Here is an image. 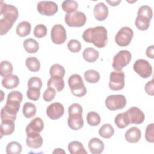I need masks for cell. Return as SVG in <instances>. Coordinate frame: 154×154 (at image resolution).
<instances>
[{
    "instance_id": "obj_1",
    "label": "cell",
    "mask_w": 154,
    "mask_h": 154,
    "mask_svg": "<svg viewBox=\"0 0 154 154\" xmlns=\"http://www.w3.org/2000/svg\"><path fill=\"white\" fill-rule=\"evenodd\" d=\"M19 16L17 8L13 5L7 4L3 1L0 4V35L8 32L16 21Z\"/></svg>"
},
{
    "instance_id": "obj_2",
    "label": "cell",
    "mask_w": 154,
    "mask_h": 154,
    "mask_svg": "<svg viewBox=\"0 0 154 154\" xmlns=\"http://www.w3.org/2000/svg\"><path fill=\"white\" fill-rule=\"evenodd\" d=\"M82 37L85 42L93 43L99 48L105 47L108 42L107 30L103 26L87 28L84 31Z\"/></svg>"
},
{
    "instance_id": "obj_3",
    "label": "cell",
    "mask_w": 154,
    "mask_h": 154,
    "mask_svg": "<svg viewBox=\"0 0 154 154\" xmlns=\"http://www.w3.org/2000/svg\"><path fill=\"white\" fill-rule=\"evenodd\" d=\"M68 84L72 93L76 97H81L87 93L86 87L81 76L78 74L72 75L68 79Z\"/></svg>"
},
{
    "instance_id": "obj_4",
    "label": "cell",
    "mask_w": 154,
    "mask_h": 154,
    "mask_svg": "<svg viewBox=\"0 0 154 154\" xmlns=\"http://www.w3.org/2000/svg\"><path fill=\"white\" fill-rule=\"evenodd\" d=\"M131 53L127 50L119 51L113 58L112 66L115 70H122L131 61Z\"/></svg>"
},
{
    "instance_id": "obj_5",
    "label": "cell",
    "mask_w": 154,
    "mask_h": 154,
    "mask_svg": "<svg viewBox=\"0 0 154 154\" xmlns=\"http://www.w3.org/2000/svg\"><path fill=\"white\" fill-rule=\"evenodd\" d=\"M106 108L111 111L123 109L126 105V99L123 94H112L108 96L105 102Z\"/></svg>"
},
{
    "instance_id": "obj_6",
    "label": "cell",
    "mask_w": 154,
    "mask_h": 154,
    "mask_svg": "<svg viewBox=\"0 0 154 154\" xmlns=\"http://www.w3.org/2000/svg\"><path fill=\"white\" fill-rule=\"evenodd\" d=\"M66 23L70 27H81L86 22L85 14L80 11L66 14L64 17Z\"/></svg>"
},
{
    "instance_id": "obj_7",
    "label": "cell",
    "mask_w": 154,
    "mask_h": 154,
    "mask_svg": "<svg viewBox=\"0 0 154 154\" xmlns=\"http://www.w3.org/2000/svg\"><path fill=\"white\" fill-rule=\"evenodd\" d=\"M133 35L134 32L131 28L123 26L116 34L115 42L120 46H127L131 42Z\"/></svg>"
},
{
    "instance_id": "obj_8",
    "label": "cell",
    "mask_w": 154,
    "mask_h": 154,
    "mask_svg": "<svg viewBox=\"0 0 154 154\" xmlns=\"http://www.w3.org/2000/svg\"><path fill=\"white\" fill-rule=\"evenodd\" d=\"M125 73L122 70H114L109 75V87L113 91H119L125 86Z\"/></svg>"
},
{
    "instance_id": "obj_9",
    "label": "cell",
    "mask_w": 154,
    "mask_h": 154,
    "mask_svg": "<svg viewBox=\"0 0 154 154\" xmlns=\"http://www.w3.org/2000/svg\"><path fill=\"white\" fill-rule=\"evenodd\" d=\"M134 70L143 78H147L152 74L151 64L146 60L138 59L133 65Z\"/></svg>"
},
{
    "instance_id": "obj_10",
    "label": "cell",
    "mask_w": 154,
    "mask_h": 154,
    "mask_svg": "<svg viewBox=\"0 0 154 154\" xmlns=\"http://www.w3.org/2000/svg\"><path fill=\"white\" fill-rule=\"evenodd\" d=\"M51 37L52 42L56 45L64 43L67 38V34L65 28L60 25H55L51 29Z\"/></svg>"
},
{
    "instance_id": "obj_11",
    "label": "cell",
    "mask_w": 154,
    "mask_h": 154,
    "mask_svg": "<svg viewBox=\"0 0 154 154\" xmlns=\"http://www.w3.org/2000/svg\"><path fill=\"white\" fill-rule=\"evenodd\" d=\"M37 9L40 14L51 16L57 12L58 7L57 4L53 1H43L37 4Z\"/></svg>"
},
{
    "instance_id": "obj_12",
    "label": "cell",
    "mask_w": 154,
    "mask_h": 154,
    "mask_svg": "<svg viewBox=\"0 0 154 154\" xmlns=\"http://www.w3.org/2000/svg\"><path fill=\"white\" fill-rule=\"evenodd\" d=\"M125 112L128 117L129 123L131 124L139 125L142 123L144 120V114L138 107H131L128 109Z\"/></svg>"
},
{
    "instance_id": "obj_13",
    "label": "cell",
    "mask_w": 154,
    "mask_h": 154,
    "mask_svg": "<svg viewBox=\"0 0 154 154\" xmlns=\"http://www.w3.org/2000/svg\"><path fill=\"white\" fill-rule=\"evenodd\" d=\"M64 113V108L60 102H54L46 108V114L52 120H57L61 117Z\"/></svg>"
},
{
    "instance_id": "obj_14",
    "label": "cell",
    "mask_w": 154,
    "mask_h": 154,
    "mask_svg": "<svg viewBox=\"0 0 154 154\" xmlns=\"http://www.w3.org/2000/svg\"><path fill=\"white\" fill-rule=\"evenodd\" d=\"M44 128V123L43 120L40 117H35L32 119L26 128V133L40 134Z\"/></svg>"
},
{
    "instance_id": "obj_15",
    "label": "cell",
    "mask_w": 154,
    "mask_h": 154,
    "mask_svg": "<svg viewBox=\"0 0 154 154\" xmlns=\"http://www.w3.org/2000/svg\"><path fill=\"white\" fill-rule=\"evenodd\" d=\"M69 127L73 130H79L84 126L82 114L76 113L69 114L67 119Z\"/></svg>"
},
{
    "instance_id": "obj_16",
    "label": "cell",
    "mask_w": 154,
    "mask_h": 154,
    "mask_svg": "<svg viewBox=\"0 0 154 154\" xmlns=\"http://www.w3.org/2000/svg\"><path fill=\"white\" fill-rule=\"evenodd\" d=\"M93 14L96 20L103 21L108 17V8L103 2H99L95 5L93 9Z\"/></svg>"
},
{
    "instance_id": "obj_17",
    "label": "cell",
    "mask_w": 154,
    "mask_h": 154,
    "mask_svg": "<svg viewBox=\"0 0 154 154\" xmlns=\"http://www.w3.org/2000/svg\"><path fill=\"white\" fill-rule=\"evenodd\" d=\"M26 140V145L32 149H38L43 144V138L40 134H27Z\"/></svg>"
},
{
    "instance_id": "obj_18",
    "label": "cell",
    "mask_w": 154,
    "mask_h": 154,
    "mask_svg": "<svg viewBox=\"0 0 154 154\" xmlns=\"http://www.w3.org/2000/svg\"><path fill=\"white\" fill-rule=\"evenodd\" d=\"M141 132L137 127H132L129 128L125 134V140L131 143H137L141 138Z\"/></svg>"
},
{
    "instance_id": "obj_19",
    "label": "cell",
    "mask_w": 154,
    "mask_h": 154,
    "mask_svg": "<svg viewBox=\"0 0 154 154\" xmlns=\"http://www.w3.org/2000/svg\"><path fill=\"white\" fill-rule=\"evenodd\" d=\"M88 149L93 154L101 153L105 148L104 143L98 138H93L88 142Z\"/></svg>"
},
{
    "instance_id": "obj_20",
    "label": "cell",
    "mask_w": 154,
    "mask_h": 154,
    "mask_svg": "<svg viewBox=\"0 0 154 154\" xmlns=\"http://www.w3.org/2000/svg\"><path fill=\"white\" fill-rule=\"evenodd\" d=\"M14 121L11 120H3L1 123L0 133L1 138L4 135H9L14 131Z\"/></svg>"
},
{
    "instance_id": "obj_21",
    "label": "cell",
    "mask_w": 154,
    "mask_h": 154,
    "mask_svg": "<svg viewBox=\"0 0 154 154\" xmlns=\"http://www.w3.org/2000/svg\"><path fill=\"white\" fill-rule=\"evenodd\" d=\"M19 84V79L16 75H10L4 77L2 80V86L7 89H13Z\"/></svg>"
},
{
    "instance_id": "obj_22",
    "label": "cell",
    "mask_w": 154,
    "mask_h": 154,
    "mask_svg": "<svg viewBox=\"0 0 154 154\" xmlns=\"http://www.w3.org/2000/svg\"><path fill=\"white\" fill-rule=\"evenodd\" d=\"M99 52L93 48H85L82 53L84 59L88 63L95 62L99 58Z\"/></svg>"
},
{
    "instance_id": "obj_23",
    "label": "cell",
    "mask_w": 154,
    "mask_h": 154,
    "mask_svg": "<svg viewBox=\"0 0 154 154\" xmlns=\"http://www.w3.org/2000/svg\"><path fill=\"white\" fill-rule=\"evenodd\" d=\"M68 150L71 154H87L82 144L78 141H73L68 144Z\"/></svg>"
},
{
    "instance_id": "obj_24",
    "label": "cell",
    "mask_w": 154,
    "mask_h": 154,
    "mask_svg": "<svg viewBox=\"0 0 154 154\" xmlns=\"http://www.w3.org/2000/svg\"><path fill=\"white\" fill-rule=\"evenodd\" d=\"M23 46L25 50L29 54L36 53L39 49V43L32 38L26 39L23 42Z\"/></svg>"
},
{
    "instance_id": "obj_25",
    "label": "cell",
    "mask_w": 154,
    "mask_h": 154,
    "mask_svg": "<svg viewBox=\"0 0 154 154\" xmlns=\"http://www.w3.org/2000/svg\"><path fill=\"white\" fill-rule=\"evenodd\" d=\"M16 33L20 37H25L29 35L31 31V25L27 21H22L16 27Z\"/></svg>"
},
{
    "instance_id": "obj_26",
    "label": "cell",
    "mask_w": 154,
    "mask_h": 154,
    "mask_svg": "<svg viewBox=\"0 0 154 154\" xmlns=\"http://www.w3.org/2000/svg\"><path fill=\"white\" fill-rule=\"evenodd\" d=\"M47 85L48 87L55 89L57 92H60L64 88V81L63 78L51 77L48 81Z\"/></svg>"
},
{
    "instance_id": "obj_27",
    "label": "cell",
    "mask_w": 154,
    "mask_h": 154,
    "mask_svg": "<svg viewBox=\"0 0 154 154\" xmlns=\"http://www.w3.org/2000/svg\"><path fill=\"white\" fill-rule=\"evenodd\" d=\"M114 123L119 128H124L128 126L130 123L126 113L122 112L118 114L114 119Z\"/></svg>"
},
{
    "instance_id": "obj_28",
    "label": "cell",
    "mask_w": 154,
    "mask_h": 154,
    "mask_svg": "<svg viewBox=\"0 0 154 154\" xmlns=\"http://www.w3.org/2000/svg\"><path fill=\"white\" fill-rule=\"evenodd\" d=\"M25 64L28 69L32 72H37L40 69V63L39 60L34 57H28L26 59Z\"/></svg>"
},
{
    "instance_id": "obj_29",
    "label": "cell",
    "mask_w": 154,
    "mask_h": 154,
    "mask_svg": "<svg viewBox=\"0 0 154 154\" xmlns=\"http://www.w3.org/2000/svg\"><path fill=\"white\" fill-rule=\"evenodd\" d=\"M51 76L52 78H63L65 75V69L64 67L59 64H53L49 70Z\"/></svg>"
},
{
    "instance_id": "obj_30",
    "label": "cell",
    "mask_w": 154,
    "mask_h": 154,
    "mask_svg": "<svg viewBox=\"0 0 154 154\" xmlns=\"http://www.w3.org/2000/svg\"><path fill=\"white\" fill-rule=\"evenodd\" d=\"M61 7L63 11L67 13V14L72 13L76 11L78 8V4L73 0H66L62 2Z\"/></svg>"
},
{
    "instance_id": "obj_31",
    "label": "cell",
    "mask_w": 154,
    "mask_h": 154,
    "mask_svg": "<svg viewBox=\"0 0 154 154\" xmlns=\"http://www.w3.org/2000/svg\"><path fill=\"white\" fill-rule=\"evenodd\" d=\"M114 133V129L113 127L109 123L103 125L99 130V134L100 137L104 138H111Z\"/></svg>"
},
{
    "instance_id": "obj_32",
    "label": "cell",
    "mask_w": 154,
    "mask_h": 154,
    "mask_svg": "<svg viewBox=\"0 0 154 154\" xmlns=\"http://www.w3.org/2000/svg\"><path fill=\"white\" fill-rule=\"evenodd\" d=\"M36 107L35 105L31 102H26L22 108V112L26 118L30 119L34 117L36 114Z\"/></svg>"
},
{
    "instance_id": "obj_33",
    "label": "cell",
    "mask_w": 154,
    "mask_h": 154,
    "mask_svg": "<svg viewBox=\"0 0 154 154\" xmlns=\"http://www.w3.org/2000/svg\"><path fill=\"white\" fill-rule=\"evenodd\" d=\"M100 74L95 70L90 69L84 73V79L88 83H96L100 79Z\"/></svg>"
},
{
    "instance_id": "obj_34",
    "label": "cell",
    "mask_w": 154,
    "mask_h": 154,
    "mask_svg": "<svg viewBox=\"0 0 154 154\" xmlns=\"http://www.w3.org/2000/svg\"><path fill=\"white\" fill-rule=\"evenodd\" d=\"M150 20L144 16H137L135 21L136 27L141 31L147 30L150 26Z\"/></svg>"
},
{
    "instance_id": "obj_35",
    "label": "cell",
    "mask_w": 154,
    "mask_h": 154,
    "mask_svg": "<svg viewBox=\"0 0 154 154\" xmlns=\"http://www.w3.org/2000/svg\"><path fill=\"white\" fill-rule=\"evenodd\" d=\"M13 65L8 61H3L0 64V74L1 76L5 77L12 74Z\"/></svg>"
},
{
    "instance_id": "obj_36",
    "label": "cell",
    "mask_w": 154,
    "mask_h": 154,
    "mask_svg": "<svg viewBox=\"0 0 154 154\" xmlns=\"http://www.w3.org/2000/svg\"><path fill=\"white\" fill-rule=\"evenodd\" d=\"M22 146L17 141L10 142L6 147V153L7 154H19L22 152Z\"/></svg>"
},
{
    "instance_id": "obj_37",
    "label": "cell",
    "mask_w": 154,
    "mask_h": 154,
    "mask_svg": "<svg viewBox=\"0 0 154 154\" xmlns=\"http://www.w3.org/2000/svg\"><path fill=\"white\" fill-rule=\"evenodd\" d=\"M88 124L92 126H96L100 123V117L98 113L94 111L89 112L86 117Z\"/></svg>"
},
{
    "instance_id": "obj_38",
    "label": "cell",
    "mask_w": 154,
    "mask_h": 154,
    "mask_svg": "<svg viewBox=\"0 0 154 154\" xmlns=\"http://www.w3.org/2000/svg\"><path fill=\"white\" fill-rule=\"evenodd\" d=\"M137 16L146 17L151 20L153 16V11L149 6L143 5L139 8Z\"/></svg>"
},
{
    "instance_id": "obj_39",
    "label": "cell",
    "mask_w": 154,
    "mask_h": 154,
    "mask_svg": "<svg viewBox=\"0 0 154 154\" xmlns=\"http://www.w3.org/2000/svg\"><path fill=\"white\" fill-rule=\"evenodd\" d=\"M33 34L37 38L44 37L47 34V28L43 24H38L35 26Z\"/></svg>"
},
{
    "instance_id": "obj_40",
    "label": "cell",
    "mask_w": 154,
    "mask_h": 154,
    "mask_svg": "<svg viewBox=\"0 0 154 154\" xmlns=\"http://www.w3.org/2000/svg\"><path fill=\"white\" fill-rule=\"evenodd\" d=\"M67 48L70 52L76 53L80 51L81 49V44L78 40L72 39L68 42Z\"/></svg>"
},
{
    "instance_id": "obj_41",
    "label": "cell",
    "mask_w": 154,
    "mask_h": 154,
    "mask_svg": "<svg viewBox=\"0 0 154 154\" xmlns=\"http://www.w3.org/2000/svg\"><path fill=\"white\" fill-rule=\"evenodd\" d=\"M27 97L32 100H37L40 96V89L35 88H28L26 91Z\"/></svg>"
},
{
    "instance_id": "obj_42",
    "label": "cell",
    "mask_w": 154,
    "mask_h": 154,
    "mask_svg": "<svg viewBox=\"0 0 154 154\" xmlns=\"http://www.w3.org/2000/svg\"><path fill=\"white\" fill-rule=\"evenodd\" d=\"M145 138L147 141L153 143L154 142V124L150 123L146 129Z\"/></svg>"
},
{
    "instance_id": "obj_43",
    "label": "cell",
    "mask_w": 154,
    "mask_h": 154,
    "mask_svg": "<svg viewBox=\"0 0 154 154\" xmlns=\"http://www.w3.org/2000/svg\"><path fill=\"white\" fill-rule=\"evenodd\" d=\"M28 88H35L41 89L42 87V82L40 78L37 76L31 77L28 81Z\"/></svg>"
},
{
    "instance_id": "obj_44",
    "label": "cell",
    "mask_w": 154,
    "mask_h": 154,
    "mask_svg": "<svg viewBox=\"0 0 154 154\" xmlns=\"http://www.w3.org/2000/svg\"><path fill=\"white\" fill-rule=\"evenodd\" d=\"M56 90L52 88L48 87L43 94V98L46 102L52 101L56 96Z\"/></svg>"
},
{
    "instance_id": "obj_45",
    "label": "cell",
    "mask_w": 154,
    "mask_h": 154,
    "mask_svg": "<svg viewBox=\"0 0 154 154\" xmlns=\"http://www.w3.org/2000/svg\"><path fill=\"white\" fill-rule=\"evenodd\" d=\"M69 115L72 114H76L80 113L82 114V108L81 105L77 103H74L70 105L68 108Z\"/></svg>"
},
{
    "instance_id": "obj_46",
    "label": "cell",
    "mask_w": 154,
    "mask_h": 154,
    "mask_svg": "<svg viewBox=\"0 0 154 154\" xmlns=\"http://www.w3.org/2000/svg\"><path fill=\"white\" fill-rule=\"evenodd\" d=\"M144 89L146 92L150 96H153L154 90H153V79L151 81L147 82L144 87Z\"/></svg>"
},
{
    "instance_id": "obj_47",
    "label": "cell",
    "mask_w": 154,
    "mask_h": 154,
    "mask_svg": "<svg viewBox=\"0 0 154 154\" xmlns=\"http://www.w3.org/2000/svg\"><path fill=\"white\" fill-rule=\"evenodd\" d=\"M146 55L151 59L154 58V46L151 45L149 46L146 51Z\"/></svg>"
},
{
    "instance_id": "obj_48",
    "label": "cell",
    "mask_w": 154,
    "mask_h": 154,
    "mask_svg": "<svg viewBox=\"0 0 154 154\" xmlns=\"http://www.w3.org/2000/svg\"><path fill=\"white\" fill-rule=\"evenodd\" d=\"M106 2L111 6H117L121 2V1H106Z\"/></svg>"
},
{
    "instance_id": "obj_49",
    "label": "cell",
    "mask_w": 154,
    "mask_h": 154,
    "mask_svg": "<svg viewBox=\"0 0 154 154\" xmlns=\"http://www.w3.org/2000/svg\"><path fill=\"white\" fill-rule=\"evenodd\" d=\"M53 153H65V151H64L63 149H60V148H57V149H55V150L53 151Z\"/></svg>"
}]
</instances>
